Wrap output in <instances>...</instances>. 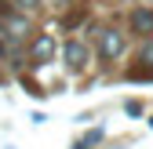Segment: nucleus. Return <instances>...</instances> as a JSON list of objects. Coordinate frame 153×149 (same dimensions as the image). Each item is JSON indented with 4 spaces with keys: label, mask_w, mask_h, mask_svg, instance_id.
<instances>
[{
    "label": "nucleus",
    "mask_w": 153,
    "mask_h": 149,
    "mask_svg": "<svg viewBox=\"0 0 153 149\" xmlns=\"http://www.w3.org/2000/svg\"><path fill=\"white\" fill-rule=\"evenodd\" d=\"M99 51H102V58H117V55L124 51V36L120 33H102V44H99Z\"/></svg>",
    "instance_id": "nucleus-1"
},
{
    "label": "nucleus",
    "mask_w": 153,
    "mask_h": 149,
    "mask_svg": "<svg viewBox=\"0 0 153 149\" xmlns=\"http://www.w3.org/2000/svg\"><path fill=\"white\" fill-rule=\"evenodd\" d=\"M84 58H88V51H84V44H76V40H69V44H66V66H69V69H84V66H88Z\"/></svg>",
    "instance_id": "nucleus-2"
},
{
    "label": "nucleus",
    "mask_w": 153,
    "mask_h": 149,
    "mask_svg": "<svg viewBox=\"0 0 153 149\" xmlns=\"http://www.w3.org/2000/svg\"><path fill=\"white\" fill-rule=\"evenodd\" d=\"M131 29H139V33H153V11L149 7H135L131 11Z\"/></svg>",
    "instance_id": "nucleus-3"
},
{
    "label": "nucleus",
    "mask_w": 153,
    "mask_h": 149,
    "mask_svg": "<svg viewBox=\"0 0 153 149\" xmlns=\"http://www.w3.org/2000/svg\"><path fill=\"white\" fill-rule=\"evenodd\" d=\"M51 51H55V44L48 40V36H40V40L33 44V58H36V62H48V58H51Z\"/></svg>",
    "instance_id": "nucleus-4"
},
{
    "label": "nucleus",
    "mask_w": 153,
    "mask_h": 149,
    "mask_svg": "<svg viewBox=\"0 0 153 149\" xmlns=\"http://www.w3.org/2000/svg\"><path fill=\"white\" fill-rule=\"evenodd\" d=\"M142 58H146V62H153V44H149V47L142 51Z\"/></svg>",
    "instance_id": "nucleus-5"
},
{
    "label": "nucleus",
    "mask_w": 153,
    "mask_h": 149,
    "mask_svg": "<svg viewBox=\"0 0 153 149\" xmlns=\"http://www.w3.org/2000/svg\"><path fill=\"white\" fill-rule=\"evenodd\" d=\"M18 4H22V7H36V0H18Z\"/></svg>",
    "instance_id": "nucleus-6"
}]
</instances>
